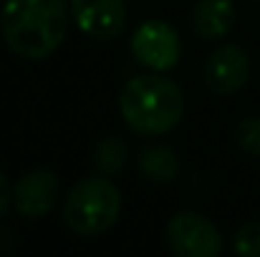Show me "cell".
Instances as JSON below:
<instances>
[{"label":"cell","mask_w":260,"mask_h":257,"mask_svg":"<svg viewBox=\"0 0 260 257\" xmlns=\"http://www.w3.org/2000/svg\"><path fill=\"white\" fill-rule=\"evenodd\" d=\"M69 18L71 3L66 0H5L0 33L18 58L43 61L66 41Z\"/></svg>","instance_id":"1"},{"label":"cell","mask_w":260,"mask_h":257,"mask_svg":"<svg viewBox=\"0 0 260 257\" xmlns=\"http://www.w3.org/2000/svg\"><path fill=\"white\" fill-rule=\"evenodd\" d=\"M124 124L139 136H162L184 116L182 88L162 71L129 79L119 96Z\"/></svg>","instance_id":"2"},{"label":"cell","mask_w":260,"mask_h":257,"mask_svg":"<svg viewBox=\"0 0 260 257\" xmlns=\"http://www.w3.org/2000/svg\"><path fill=\"white\" fill-rule=\"evenodd\" d=\"M121 189L104 174L86 176L71 187L63 202V222L74 235L96 237L121 217Z\"/></svg>","instance_id":"3"},{"label":"cell","mask_w":260,"mask_h":257,"mask_svg":"<svg viewBox=\"0 0 260 257\" xmlns=\"http://www.w3.org/2000/svg\"><path fill=\"white\" fill-rule=\"evenodd\" d=\"M167 247L177 257H220L225 240L212 219L200 212H177L165 227Z\"/></svg>","instance_id":"4"},{"label":"cell","mask_w":260,"mask_h":257,"mask_svg":"<svg viewBox=\"0 0 260 257\" xmlns=\"http://www.w3.org/2000/svg\"><path fill=\"white\" fill-rule=\"evenodd\" d=\"M132 56L147 66L149 71H172L182 56V38L170 23L165 20H147L132 35Z\"/></svg>","instance_id":"5"},{"label":"cell","mask_w":260,"mask_h":257,"mask_svg":"<svg viewBox=\"0 0 260 257\" xmlns=\"http://www.w3.org/2000/svg\"><path fill=\"white\" fill-rule=\"evenodd\" d=\"M61 194V179L51 169H30L13 187V207L18 217L36 222L46 217Z\"/></svg>","instance_id":"6"},{"label":"cell","mask_w":260,"mask_h":257,"mask_svg":"<svg viewBox=\"0 0 260 257\" xmlns=\"http://www.w3.org/2000/svg\"><path fill=\"white\" fill-rule=\"evenodd\" d=\"M76 28L93 41H114L126 25V0H71Z\"/></svg>","instance_id":"7"},{"label":"cell","mask_w":260,"mask_h":257,"mask_svg":"<svg viewBox=\"0 0 260 257\" xmlns=\"http://www.w3.org/2000/svg\"><path fill=\"white\" fill-rule=\"evenodd\" d=\"M205 84L215 96H233L250 79V58L248 51L228 43L215 48L205 61Z\"/></svg>","instance_id":"8"},{"label":"cell","mask_w":260,"mask_h":257,"mask_svg":"<svg viewBox=\"0 0 260 257\" xmlns=\"http://www.w3.org/2000/svg\"><path fill=\"white\" fill-rule=\"evenodd\" d=\"M235 25L233 0H197L192 8V30L205 41L222 38Z\"/></svg>","instance_id":"9"},{"label":"cell","mask_w":260,"mask_h":257,"mask_svg":"<svg viewBox=\"0 0 260 257\" xmlns=\"http://www.w3.org/2000/svg\"><path fill=\"white\" fill-rule=\"evenodd\" d=\"M137 162H139L142 174L154 184H172L182 174V162H179L177 152L172 146H165V144H154V146L142 149Z\"/></svg>","instance_id":"10"},{"label":"cell","mask_w":260,"mask_h":257,"mask_svg":"<svg viewBox=\"0 0 260 257\" xmlns=\"http://www.w3.org/2000/svg\"><path fill=\"white\" fill-rule=\"evenodd\" d=\"M126 162V141L121 136H106L96 144L93 154H91V164L93 169L104 176H114L116 171H121Z\"/></svg>","instance_id":"11"},{"label":"cell","mask_w":260,"mask_h":257,"mask_svg":"<svg viewBox=\"0 0 260 257\" xmlns=\"http://www.w3.org/2000/svg\"><path fill=\"white\" fill-rule=\"evenodd\" d=\"M233 136L245 154L260 159V116H245L243 121H238Z\"/></svg>","instance_id":"12"},{"label":"cell","mask_w":260,"mask_h":257,"mask_svg":"<svg viewBox=\"0 0 260 257\" xmlns=\"http://www.w3.org/2000/svg\"><path fill=\"white\" fill-rule=\"evenodd\" d=\"M233 250L243 257H260V222H245L233 235Z\"/></svg>","instance_id":"13"},{"label":"cell","mask_w":260,"mask_h":257,"mask_svg":"<svg viewBox=\"0 0 260 257\" xmlns=\"http://www.w3.org/2000/svg\"><path fill=\"white\" fill-rule=\"evenodd\" d=\"M10 202H13V189H10V184H8L5 174L0 171V217H5V212H8Z\"/></svg>","instance_id":"14"},{"label":"cell","mask_w":260,"mask_h":257,"mask_svg":"<svg viewBox=\"0 0 260 257\" xmlns=\"http://www.w3.org/2000/svg\"><path fill=\"white\" fill-rule=\"evenodd\" d=\"M255 3H260V0H255Z\"/></svg>","instance_id":"15"}]
</instances>
